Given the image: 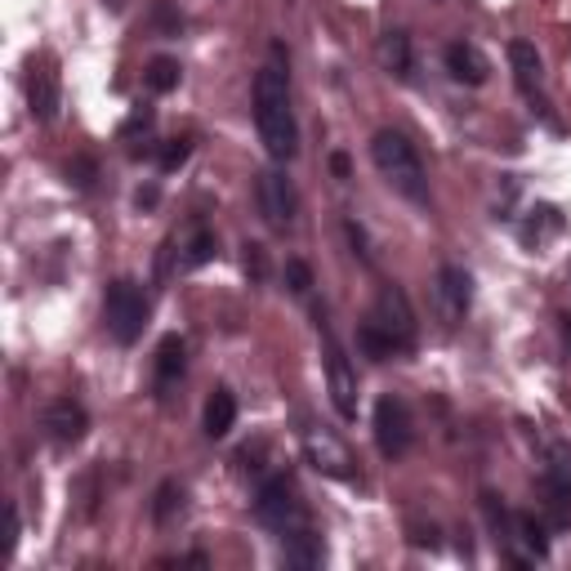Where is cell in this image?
Segmentation results:
<instances>
[{
	"label": "cell",
	"mask_w": 571,
	"mask_h": 571,
	"mask_svg": "<svg viewBox=\"0 0 571 571\" xmlns=\"http://www.w3.org/2000/svg\"><path fill=\"white\" fill-rule=\"evenodd\" d=\"M349 242H353V251H357V255L370 264V251H366V232H362L357 223H349Z\"/></svg>",
	"instance_id": "26"
},
{
	"label": "cell",
	"mask_w": 571,
	"mask_h": 571,
	"mask_svg": "<svg viewBox=\"0 0 571 571\" xmlns=\"http://www.w3.org/2000/svg\"><path fill=\"white\" fill-rule=\"evenodd\" d=\"M442 63H447L451 81H460V85H487V76H491V63L483 59L478 45H469V40H451Z\"/></svg>",
	"instance_id": "12"
},
{
	"label": "cell",
	"mask_w": 571,
	"mask_h": 571,
	"mask_svg": "<svg viewBox=\"0 0 571 571\" xmlns=\"http://www.w3.org/2000/svg\"><path fill=\"white\" fill-rule=\"evenodd\" d=\"M255 206L264 215L268 228H291L300 197H295V183L286 179V170H259L255 174Z\"/></svg>",
	"instance_id": "8"
},
{
	"label": "cell",
	"mask_w": 571,
	"mask_h": 571,
	"mask_svg": "<svg viewBox=\"0 0 571 571\" xmlns=\"http://www.w3.org/2000/svg\"><path fill=\"white\" fill-rule=\"evenodd\" d=\"M85 428H89V415H85V406H81V402L59 398V402L45 406V434H50L59 447L81 442V438H85Z\"/></svg>",
	"instance_id": "11"
},
{
	"label": "cell",
	"mask_w": 571,
	"mask_h": 571,
	"mask_svg": "<svg viewBox=\"0 0 571 571\" xmlns=\"http://www.w3.org/2000/svg\"><path fill=\"white\" fill-rule=\"evenodd\" d=\"M509 540H522V549H527V558H545L549 554V540H545V527L532 518V513H518L513 518V536Z\"/></svg>",
	"instance_id": "17"
},
{
	"label": "cell",
	"mask_w": 571,
	"mask_h": 571,
	"mask_svg": "<svg viewBox=\"0 0 571 571\" xmlns=\"http://www.w3.org/2000/svg\"><path fill=\"white\" fill-rule=\"evenodd\" d=\"M242 268H246L251 286H264V281H268V251H264L259 242H246V246H242Z\"/></svg>",
	"instance_id": "21"
},
{
	"label": "cell",
	"mask_w": 571,
	"mask_h": 571,
	"mask_svg": "<svg viewBox=\"0 0 571 571\" xmlns=\"http://www.w3.org/2000/svg\"><path fill=\"white\" fill-rule=\"evenodd\" d=\"M286 291H291V295H308L313 291V268L304 264V259H286Z\"/></svg>",
	"instance_id": "22"
},
{
	"label": "cell",
	"mask_w": 571,
	"mask_h": 571,
	"mask_svg": "<svg viewBox=\"0 0 571 571\" xmlns=\"http://www.w3.org/2000/svg\"><path fill=\"white\" fill-rule=\"evenodd\" d=\"M379 68L389 76L406 81L411 76V36L406 32H385L379 36Z\"/></svg>",
	"instance_id": "15"
},
{
	"label": "cell",
	"mask_w": 571,
	"mask_h": 571,
	"mask_svg": "<svg viewBox=\"0 0 571 571\" xmlns=\"http://www.w3.org/2000/svg\"><path fill=\"white\" fill-rule=\"evenodd\" d=\"M304 455L317 473H326V478H340V483H353L357 478V460L353 451L330 434V428H304Z\"/></svg>",
	"instance_id": "9"
},
{
	"label": "cell",
	"mask_w": 571,
	"mask_h": 571,
	"mask_svg": "<svg viewBox=\"0 0 571 571\" xmlns=\"http://www.w3.org/2000/svg\"><path fill=\"white\" fill-rule=\"evenodd\" d=\"M255 125L272 161H291L300 153V130L291 112V85L281 68H259L255 76Z\"/></svg>",
	"instance_id": "1"
},
{
	"label": "cell",
	"mask_w": 571,
	"mask_h": 571,
	"mask_svg": "<svg viewBox=\"0 0 571 571\" xmlns=\"http://www.w3.org/2000/svg\"><path fill=\"white\" fill-rule=\"evenodd\" d=\"M174 509H183V487L166 483V487L157 491V505H153V513H157V522H170V513H174Z\"/></svg>",
	"instance_id": "23"
},
{
	"label": "cell",
	"mask_w": 571,
	"mask_h": 571,
	"mask_svg": "<svg viewBox=\"0 0 571 571\" xmlns=\"http://www.w3.org/2000/svg\"><path fill=\"white\" fill-rule=\"evenodd\" d=\"M27 104H32V117L36 121H50L59 112V72H54V59H32L27 68Z\"/></svg>",
	"instance_id": "10"
},
{
	"label": "cell",
	"mask_w": 571,
	"mask_h": 571,
	"mask_svg": "<svg viewBox=\"0 0 571 571\" xmlns=\"http://www.w3.org/2000/svg\"><path fill=\"white\" fill-rule=\"evenodd\" d=\"M415 442V420H411V406L393 393H385L375 402V447L385 460H402Z\"/></svg>",
	"instance_id": "7"
},
{
	"label": "cell",
	"mask_w": 571,
	"mask_h": 571,
	"mask_svg": "<svg viewBox=\"0 0 571 571\" xmlns=\"http://www.w3.org/2000/svg\"><path fill=\"white\" fill-rule=\"evenodd\" d=\"M179 76H183V68H179L174 59H153V63H148V72H143L148 89H157V94H170V89L179 85Z\"/></svg>",
	"instance_id": "20"
},
{
	"label": "cell",
	"mask_w": 571,
	"mask_h": 571,
	"mask_svg": "<svg viewBox=\"0 0 571 571\" xmlns=\"http://www.w3.org/2000/svg\"><path fill=\"white\" fill-rule=\"evenodd\" d=\"M104 321H108V336L117 344H134L143 336V326H148V295H143V286L130 281V277H117L104 295Z\"/></svg>",
	"instance_id": "3"
},
{
	"label": "cell",
	"mask_w": 571,
	"mask_h": 571,
	"mask_svg": "<svg viewBox=\"0 0 571 571\" xmlns=\"http://www.w3.org/2000/svg\"><path fill=\"white\" fill-rule=\"evenodd\" d=\"M562 228V215L554 206H536L532 210V223H527V236H540V232H558Z\"/></svg>",
	"instance_id": "24"
},
{
	"label": "cell",
	"mask_w": 571,
	"mask_h": 571,
	"mask_svg": "<svg viewBox=\"0 0 571 571\" xmlns=\"http://www.w3.org/2000/svg\"><path fill=\"white\" fill-rule=\"evenodd\" d=\"M330 170H336L340 179H349V157H344V153H336V157H330Z\"/></svg>",
	"instance_id": "27"
},
{
	"label": "cell",
	"mask_w": 571,
	"mask_h": 571,
	"mask_svg": "<svg viewBox=\"0 0 571 571\" xmlns=\"http://www.w3.org/2000/svg\"><path fill=\"white\" fill-rule=\"evenodd\" d=\"M232 420H236V398H232L228 389H215L210 402H206V434H210V438H223L228 428H232Z\"/></svg>",
	"instance_id": "16"
},
{
	"label": "cell",
	"mask_w": 571,
	"mask_h": 571,
	"mask_svg": "<svg viewBox=\"0 0 571 571\" xmlns=\"http://www.w3.org/2000/svg\"><path fill=\"white\" fill-rule=\"evenodd\" d=\"M183 340L179 336H166L161 340V349H157V385H170V379H179L183 375Z\"/></svg>",
	"instance_id": "19"
},
{
	"label": "cell",
	"mask_w": 571,
	"mask_h": 571,
	"mask_svg": "<svg viewBox=\"0 0 571 571\" xmlns=\"http://www.w3.org/2000/svg\"><path fill=\"white\" fill-rule=\"evenodd\" d=\"M187 153H193V143H187V138H170V143H166V153H161V170L183 166V161H187Z\"/></svg>",
	"instance_id": "25"
},
{
	"label": "cell",
	"mask_w": 571,
	"mask_h": 571,
	"mask_svg": "<svg viewBox=\"0 0 571 571\" xmlns=\"http://www.w3.org/2000/svg\"><path fill=\"white\" fill-rule=\"evenodd\" d=\"M255 513H259V522H264V527H272L281 540L308 527L304 500H300V491H295V483H291V478H272V483L259 491V500H255Z\"/></svg>",
	"instance_id": "6"
},
{
	"label": "cell",
	"mask_w": 571,
	"mask_h": 571,
	"mask_svg": "<svg viewBox=\"0 0 571 571\" xmlns=\"http://www.w3.org/2000/svg\"><path fill=\"white\" fill-rule=\"evenodd\" d=\"M509 63H513L518 89L527 94V99H536V104H540V112L549 117V108H545V99H540V54H536V45H527V40H513V45H509ZM549 121H554V117H549Z\"/></svg>",
	"instance_id": "13"
},
{
	"label": "cell",
	"mask_w": 571,
	"mask_h": 571,
	"mask_svg": "<svg viewBox=\"0 0 571 571\" xmlns=\"http://www.w3.org/2000/svg\"><path fill=\"white\" fill-rule=\"evenodd\" d=\"M317 330H321V353H326V389H330V402L344 420H357V370L349 362V353L340 349V340L330 336V326L317 308Z\"/></svg>",
	"instance_id": "5"
},
{
	"label": "cell",
	"mask_w": 571,
	"mask_h": 571,
	"mask_svg": "<svg viewBox=\"0 0 571 571\" xmlns=\"http://www.w3.org/2000/svg\"><path fill=\"white\" fill-rule=\"evenodd\" d=\"M370 161H375L379 174H385V183L393 187V193H402L406 202H428L424 161H420V153L406 143V134L379 130V134L370 138Z\"/></svg>",
	"instance_id": "2"
},
{
	"label": "cell",
	"mask_w": 571,
	"mask_h": 571,
	"mask_svg": "<svg viewBox=\"0 0 571 571\" xmlns=\"http://www.w3.org/2000/svg\"><path fill=\"white\" fill-rule=\"evenodd\" d=\"M438 300H442V313H447L451 321L464 317V313H469V300H473V277H469L464 268L447 264V268L438 272Z\"/></svg>",
	"instance_id": "14"
},
{
	"label": "cell",
	"mask_w": 571,
	"mask_h": 571,
	"mask_svg": "<svg viewBox=\"0 0 571 571\" xmlns=\"http://www.w3.org/2000/svg\"><path fill=\"white\" fill-rule=\"evenodd\" d=\"M215 255H219V236H215L210 228H197L193 242H187L183 255H179V268H202V264H210Z\"/></svg>",
	"instance_id": "18"
},
{
	"label": "cell",
	"mask_w": 571,
	"mask_h": 571,
	"mask_svg": "<svg viewBox=\"0 0 571 571\" xmlns=\"http://www.w3.org/2000/svg\"><path fill=\"white\" fill-rule=\"evenodd\" d=\"M366 326H375L379 336L393 344V353H411V349H415V336H420L415 308H411L406 291H398V286H379V291H375V304H370V313H366Z\"/></svg>",
	"instance_id": "4"
},
{
	"label": "cell",
	"mask_w": 571,
	"mask_h": 571,
	"mask_svg": "<svg viewBox=\"0 0 571 571\" xmlns=\"http://www.w3.org/2000/svg\"><path fill=\"white\" fill-rule=\"evenodd\" d=\"M562 336H567V340H571V317H562Z\"/></svg>",
	"instance_id": "28"
}]
</instances>
